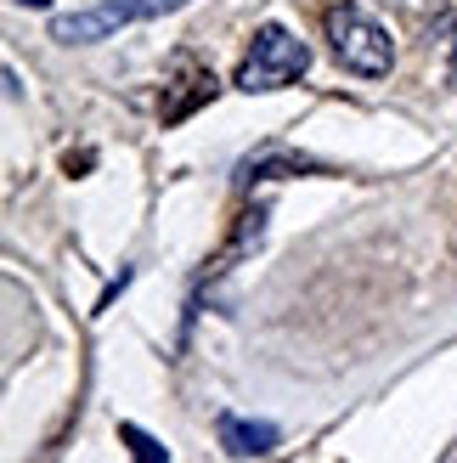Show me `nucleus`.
Instances as JSON below:
<instances>
[{"instance_id":"nucleus-1","label":"nucleus","mask_w":457,"mask_h":463,"mask_svg":"<svg viewBox=\"0 0 457 463\" xmlns=\"http://www.w3.org/2000/svg\"><path fill=\"white\" fill-rule=\"evenodd\" d=\"M328 45H333L339 68H350V74H361V80H384V74H390V62H396L390 29H384L378 17H368L356 0L328 6Z\"/></svg>"},{"instance_id":"nucleus-2","label":"nucleus","mask_w":457,"mask_h":463,"mask_svg":"<svg viewBox=\"0 0 457 463\" xmlns=\"http://www.w3.org/2000/svg\"><path fill=\"white\" fill-rule=\"evenodd\" d=\"M311 68V45L294 34V29H283V23H260L255 29V45H248V57H243V68H238V90H283V85H294Z\"/></svg>"},{"instance_id":"nucleus-3","label":"nucleus","mask_w":457,"mask_h":463,"mask_svg":"<svg viewBox=\"0 0 457 463\" xmlns=\"http://www.w3.org/2000/svg\"><path fill=\"white\" fill-rule=\"evenodd\" d=\"M187 0H102L90 12H62L51 17V40L62 45H90V40H107L113 29L125 23H142V17H164V12H181Z\"/></svg>"},{"instance_id":"nucleus-4","label":"nucleus","mask_w":457,"mask_h":463,"mask_svg":"<svg viewBox=\"0 0 457 463\" xmlns=\"http://www.w3.org/2000/svg\"><path fill=\"white\" fill-rule=\"evenodd\" d=\"M215 90H220V85H215L210 68L192 62V57H181V62H175V80L164 85V108H158V113H164V125H181L192 108L215 102Z\"/></svg>"},{"instance_id":"nucleus-5","label":"nucleus","mask_w":457,"mask_h":463,"mask_svg":"<svg viewBox=\"0 0 457 463\" xmlns=\"http://www.w3.org/2000/svg\"><path fill=\"white\" fill-rule=\"evenodd\" d=\"M215 435H220V447L232 458H266L277 447V424H255V419H238V412H220Z\"/></svg>"},{"instance_id":"nucleus-6","label":"nucleus","mask_w":457,"mask_h":463,"mask_svg":"<svg viewBox=\"0 0 457 463\" xmlns=\"http://www.w3.org/2000/svg\"><path fill=\"white\" fill-rule=\"evenodd\" d=\"M119 441L130 447V458H135V463H170V452L158 447L147 430H135V424H119Z\"/></svg>"},{"instance_id":"nucleus-7","label":"nucleus","mask_w":457,"mask_h":463,"mask_svg":"<svg viewBox=\"0 0 457 463\" xmlns=\"http://www.w3.org/2000/svg\"><path fill=\"white\" fill-rule=\"evenodd\" d=\"M266 170L271 165H243V187L248 181H266ZM277 170H300V158H277Z\"/></svg>"},{"instance_id":"nucleus-8","label":"nucleus","mask_w":457,"mask_h":463,"mask_svg":"<svg viewBox=\"0 0 457 463\" xmlns=\"http://www.w3.org/2000/svg\"><path fill=\"white\" fill-rule=\"evenodd\" d=\"M446 85L457 90V34H452V62H446Z\"/></svg>"},{"instance_id":"nucleus-9","label":"nucleus","mask_w":457,"mask_h":463,"mask_svg":"<svg viewBox=\"0 0 457 463\" xmlns=\"http://www.w3.org/2000/svg\"><path fill=\"white\" fill-rule=\"evenodd\" d=\"M441 463H457V441H452V447H446V458H441Z\"/></svg>"},{"instance_id":"nucleus-10","label":"nucleus","mask_w":457,"mask_h":463,"mask_svg":"<svg viewBox=\"0 0 457 463\" xmlns=\"http://www.w3.org/2000/svg\"><path fill=\"white\" fill-rule=\"evenodd\" d=\"M17 6H45V0H17Z\"/></svg>"}]
</instances>
